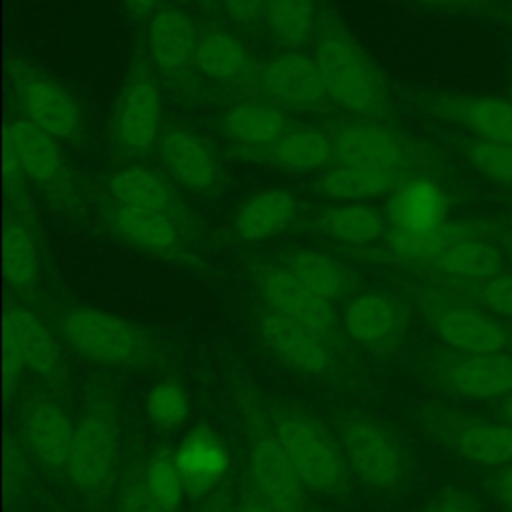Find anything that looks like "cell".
<instances>
[{"instance_id":"1","label":"cell","mask_w":512,"mask_h":512,"mask_svg":"<svg viewBox=\"0 0 512 512\" xmlns=\"http://www.w3.org/2000/svg\"><path fill=\"white\" fill-rule=\"evenodd\" d=\"M420 310L432 332L456 352H512V328L466 296L438 284L418 290Z\"/></svg>"},{"instance_id":"2","label":"cell","mask_w":512,"mask_h":512,"mask_svg":"<svg viewBox=\"0 0 512 512\" xmlns=\"http://www.w3.org/2000/svg\"><path fill=\"white\" fill-rule=\"evenodd\" d=\"M314 58L324 80L326 96L332 102L356 114H368L380 106V76L366 52L344 28L326 22L316 32Z\"/></svg>"},{"instance_id":"3","label":"cell","mask_w":512,"mask_h":512,"mask_svg":"<svg viewBox=\"0 0 512 512\" xmlns=\"http://www.w3.org/2000/svg\"><path fill=\"white\" fill-rule=\"evenodd\" d=\"M118 472V420L106 396H94L80 418L66 464L72 484L88 498L110 492Z\"/></svg>"},{"instance_id":"4","label":"cell","mask_w":512,"mask_h":512,"mask_svg":"<svg viewBox=\"0 0 512 512\" xmlns=\"http://www.w3.org/2000/svg\"><path fill=\"white\" fill-rule=\"evenodd\" d=\"M272 430L306 488L334 494L344 486L342 448L314 418L298 410H284L272 420Z\"/></svg>"},{"instance_id":"5","label":"cell","mask_w":512,"mask_h":512,"mask_svg":"<svg viewBox=\"0 0 512 512\" xmlns=\"http://www.w3.org/2000/svg\"><path fill=\"white\" fill-rule=\"evenodd\" d=\"M426 430L454 456L498 468L512 462V424L432 406L422 412Z\"/></svg>"},{"instance_id":"6","label":"cell","mask_w":512,"mask_h":512,"mask_svg":"<svg viewBox=\"0 0 512 512\" xmlns=\"http://www.w3.org/2000/svg\"><path fill=\"white\" fill-rule=\"evenodd\" d=\"M62 330L76 352L100 364H136L150 354L142 330L100 308L78 306L68 310L62 318Z\"/></svg>"},{"instance_id":"7","label":"cell","mask_w":512,"mask_h":512,"mask_svg":"<svg viewBox=\"0 0 512 512\" xmlns=\"http://www.w3.org/2000/svg\"><path fill=\"white\" fill-rule=\"evenodd\" d=\"M338 440L344 460L368 486L392 488L406 470L402 446L378 420L364 414H348L338 422Z\"/></svg>"},{"instance_id":"8","label":"cell","mask_w":512,"mask_h":512,"mask_svg":"<svg viewBox=\"0 0 512 512\" xmlns=\"http://www.w3.org/2000/svg\"><path fill=\"white\" fill-rule=\"evenodd\" d=\"M248 466L258 496L280 512H302L304 482L278 442L272 424L256 410L246 414Z\"/></svg>"},{"instance_id":"9","label":"cell","mask_w":512,"mask_h":512,"mask_svg":"<svg viewBox=\"0 0 512 512\" xmlns=\"http://www.w3.org/2000/svg\"><path fill=\"white\" fill-rule=\"evenodd\" d=\"M432 374L444 390L458 398H506L512 394V352H438L432 358Z\"/></svg>"},{"instance_id":"10","label":"cell","mask_w":512,"mask_h":512,"mask_svg":"<svg viewBox=\"0 0 512 512\" xmlns=\"http://www.w3.org/2000/svg\"><path fill=\"white\" fill-rule=\"evenodd\" d=\"M162 126L160 90L146 68H136L126 78L114 108L112 132L124 152H142L150 148Z\"/></svg>"},{"instance_id":"11","label":"cell","mask_w":512,"mask_h":512,"mask_svg":"<svg viewBox=\"0 0 512 512\" xmlns=\"http://www.w3.org/2000/svg\"><path fill=\"white\" fill-rule=\"evenodd\" d=\"M4 142L12 148L26 180L34 182L54 200H72V182L56 138L30 120H12L6 126Z\"/></svg>"},{"instance_id":"12","label":"cell","mask_w":512,"mask_h":512,"mask_svg":"<svg viewBox=\"0 0 512 512\" xmlns=\"http://www.w3.org/2000/svg\"><path fill=\"white\" fill-rule=\"evenodd\" d=\"M10 78L26 120L56 140L72 138L80 130V110L76 102L52 80L40 76L16 56L10 60Z\"/></svg>"},{"instance_id":"13","label":"cell","mask_w":512,"mask_h":512,"mask_svg":"<svg viewBox=\"0 0 512 512\" xmlns=\"http://www.w3.org/2000/svg\"><path fill=\"white\" fill-rule=\"evenodd\" d=\"M260 338L268 350L294 370L320 374L332 366V350L324 334L298 324L266 306L258 318Z\"/></svg>"},{"instance_id":"14","label":"cell","mask_w":512,"mask_h":512,"mask_svg":"<svg viewBox=\"0 0 512 512\" xmlns=\"http://www.w3.org/2000/svg\"><path fill=\"white\" fill-rule=\"evenodd\" d=\"M258 82L274 100L290 108H310L326 98L324 80L314 54L288 50L270 58L260 70Z\"/></svg>"},{"instance_id":"15","label":"cell","mask_w":512,"mask_h":512,"mask_svg":"<svg viewBox=\"0 0 512 512\" xmlns=\"http://www.w3.org/2000/svg\"><path fill=\"white\" fill-rule=\"evenodd\" d=\"M174 458L184 492L192 500L206 498L224 478L230 464V452L224 440L208 424H198L188 430L174 450Z\"/></svg>"},{"instance_id":"16","label":"cell","mask_w":512,"mask_h":512,"mask_svg":"<svg viewBox=\"0 0 512 512\" xmlns=\"http://www.w3.org/2000/svg\"><path fill=\"white\" fill-rule=\"evenodd\" d=\"M266 306L298 324H304L324 336L332 332L334 310L330 300L312 292L286 266L272 268L260 282Z\"/></svg>"},{"instance_id":"17","label":"cell","mask_w":512,"mask_h":512,"mask_svg":"<svg viewBox=\"0 0 512 512\" xmlns=\"http://www.w3.org/2000/svg\"><path fill=\"white\" fill-rule=\"evenodd\" d=\"M336 164L398 172L404 164V144L396 132L378 124H348L334 136Z\"/></svg>"},{"instance_id":"18","label":"cell","mask_w":512,"mask_h":512,"mask_svg":"<svg viewBox=\"0 0 512 512\" xmlns=\"http://www.w3.org/2000/svg\"><path fill=\"white\" fill-rule=\"evenodd\" d=\"M448 216L446 192L430 178H412L394 188L386 218L392 230L422 232L430 230Z\"/></svg>"},{"instance_id":"19","label":"cell","mask_w":512,"mask_h":512,"mask_svg":"<svg viewBox=\"0 0 512 512\" xmlns=\"http://www.w3.org/2000/svg\"><path fill=\"white\" fill-rule=\"evenodd\" d=\"M24 436L32 452L50 468H64L70 458L76 426L62 408L48 400H34L24 412Z\"/></svg>"},{"instance_id":"20","label":"cell","mask_w":512,"mask_h":512,"mask_svg":"<svg viewBox=\"0 0 512 512\" xmlns=\"http://www.w3.org/2000/svg\"><path fill=\"white\" fill-rule=\"evenodd\" d=\"M4 336L14 342L26 368L42 378H52L60 366L58 344L42 318L22 304H10L4 312Z\"/></svg>"},{"instance_id":"21","label":"cell","mask_w":512,"mask_h":512,"mask_svg":"<svg viewBox=\"0 0 512 512\" xmlns=\"http://www.w3.org/2000/svg\"><path fill=\"white\" fill-rule=\"evenodd\" d=\"M344 328L360 344H388L402 332L404 312L390 294L366 292L348 302Z\"/></svg>"},{"instance_id":"22","label":"cell","mask_w":512,"mask_h":512,"mask_svg":"<svg viewBox=\"0 0 512 512\" xmlns=\"http://www.w3.org/2000/svg\"><path fill=\"white\" fill-rule=\"evenodd\" d=\"M108 218L116 234L138 248L156 254L178 250V228L172 214L114 202Z\"/></svg>"},{"instance_id":"23","label":"cell","mask_w":512,"mask_h":512,"mask_svg":"<svg viewBox=\"0 0 512 512\" xmlns=\"http://www.w3.org/2000/svg\"><path fill=\"white\" fill-rule=\"evenodd\" d=\"M438 110L482 140L512 144V100L498 96H456L444 100Z\"/></svg>"},{"instance_id":"24","label":"cell","mask_w":512,"mask_h":512,"mask_svg":"<svg viewBox=\"0 0 512 512\" xmlns=\"http://www.w3.org/2000/svg\"><path fill=\"white\" fill-rule=\"evenodd\" d=\"M502 252L500 246L488 240L486 232L468 236L452 244L442 252L430 268L442 280H482L502 272Z\"/></svg>"},{"instance_id":"25","label":"cell","mask_w":512,"mask_h":512,"mask_svg":"<svg viewBox=\"0 0 512 512\" xmlns=\"http://www.w3.org/2000/svg\"><path fill=\"white\" fill-rule=\"evenodd\" d=\"M196 30L192 20L176 8L158 10L148 28V48L152 60L168 72L184 68L194 60Z\"/></svg>"},{"instance_id":"26","label":"cell","mask_w":512,"mask_h":512,"mask_svg":"<svg viewBox=\"0 0 512 512\" xmlns=\"http://www.w3.org/2000/svg\"><path fill=\"white\" fill-rule=\"evenodd\" d=\"M160 156L166 168L188 188L208 190L218 170L210 150L190 132L168 130L160 136Z\"/></svg>"},{"instance_id":"27","label":"cell","mask_w":512,"mask_h":512,"mask_svg":"<svg viewBox=\"0 0 512 512\" xmlns=\"http://www.w3.org/2000/svg\"><path fill=\"white\" fill-rule=\"evenodd\" d=\"M296 216V200L288 190L270 188L254 194L242 204L234 226L240 238L258 242L278 236Z\"/></svg>"},{"instance_id":"28","label":"cell","mask_w":512,"mask_h":512,"mask_svg":"<svg viewBox=\"0 0 512 512\" xmlns=\"http://www.w3.org/2000/svg\"><path fill=\"white\" fill-rule=\"evenodd\" d=\"M480 232H482V228L476 222L446 220V222H442L430 230H422V232L392 230L388 236V246H390V252L402 262L430 266L452 244H456L462 238L480 234Z\"/></svg>"},{"instance_id":"29","label":"cell","mask_w":512,"mask_h":512,"mask_svg":"<svg viewBox=\"0 0 512 512\" xmlns=\"http://www.w3.org/2000/svg\"><path fill=\"white\" fill-rule=\"evenodd\" d=\"M194 66L218 82H242L252 72V60L244 44L226 30L204 32L194 50Z\"/></svg>"},{"instance_id":"30","label":"cell","mask_w":512,"mask_h":512,"mask_svg":"<svg viewBox=\"0 0 512 512\" xmlns=\"http://www.w3.org/2000/svg\"><path fill=\"white\" fill-rule=\"evenodd\" d=\"M386 212L364 202H344L326 208L318 216V230L338 242L368 244L386 230Z\"/></svg>"},{"instance_id":"31","label":"cell","mask_w":512,"mask_h":512,"mask_svg":"<svg viewBox=\"0 0 512 512\" xmlns=\"http://www.w3.org/2000/svg\"><path fill=\"white\" fill-rule=\"evenodd\" d=\"M224 130L238 144L252 148H268L288 128L284 114L278 112L274 106L244 100L236 102L226 110Z\"/></svg>"},{"instance_id":"32","label":"cell","mask_w":512,"mask_h":512,"mask_svg":"<svg viewBox=\"0 0 512 512\" xmlns=\"http://www.w3.org/2000/svg\"><path fill=\"white\" fill-rule=\"evenodd\" d=\"M270 158L282 168L312 172L324 168L334 158L332 136L314 128L286 130L268 146Z\"/></svg>"},{"instance_id":"33","label":"cell","mask_w":512,"mask_h":512,"mask_svg":"<svg viewBox=\"0 0 512 512\" xmlns=\"http://www.w3.org/2000/svg\"><path fill=\"white\" fill-rule=\"evenodd\" d=\"M398 172L362 168L350 164H336L318 178L322 194L342 202H364L396 186Z\"/></svg>"},{"instance_id":"34","label":"cell","mask_w":512,"mask_h":512,"mask_svg":"<svg viewBox=\"0 0 512 512\" xmlns=\"http://www.w3.org/2000/svg\"><path fill=\"white\" fill-rule=\"evenodd\" d=\"M108 194L116 204L140 206L172 214L174 194L170 186L144 166H126L108 180Z\"/></svg>"},{"instance_id":"35","label":"cell","mask_w":512,"mask_h":512,"mask_svg":"<svg viewBox=\"0 0 512 512\" xmlns=\"http://www.w3.org/2000/svg\"><path fill=\"white\" fill-rule=\"evenodd\" d=\"M2 268L8 284L30 290L38 276V254L30 230L20 220H6L2 232Z\"/></svg>"},{"instance_id":"36","label":"cell","mask_w":512,"mask_h":512,"mask_svg":"<svg viewBox=\"0 0 512 512\" xmlns=\"http://www.w3.org/2000/svg\"><path fill=\"white\" fill-rule=\"evenodd\" d=\"M284 266L312 292L330 302L348 286V272L344 264L320 252H294L286 258Z\"/></svg>"},{"instance_id":"37","label":"cell","mask_w":512,"mask_h":512,"mask_svg":"<svg viewBox=\"0 0 512 512\" xmlns=\"http://www.w3.org/2000/svg\"><path fill=\"white\" fill-rule=\"evenodd\" d=\"M316 20L314 0H266V22L282 46L306 44L316 34Z\"/></svg>"},{"instance_id":"38","label":"cell","mask_w":512,"mask_h":512,"mask_svg":"<svg viewBox=\"0 0 512 512\" xmlns=\"http://www.w3.org/2000/svg\"><path fill=\"white\" fill-rule=\"evenodd\" d=\"M144 482L150 496L164 512H178L186 492L172 450L160 448L150 454L144 464Z\"/></svg>"},{"instance_id":"39","label":"cell","mask_w":512,"mask_h":512,"mask_svg":"<svg viewBox=\"0 0 512 512\" xmlns=\"http://www.w3.org/2000/svg\"><path fill=\"white\" fill-rule=\"evenodd\" d=\"M442 286L466 296L498 318L512 320V272H498L482 280H442Z\"/></svg>"},{"instance_id":"40","label":"cell","mask_w":512,"mask_h":512,"mask_svg":"<svg viewBox=\"0 0 512 512\" xmlns=\"http://www.w3.org/2000/svg\"><path fill=\"white\" fill-rule=\"evenodd\" d=\"M146 412L158 430L178 428L188 416L186 390L176 380L158 382L146 398Z\"/></svg>"},{"instance_id":"41","label":"cell","mask_w":512,"mask_h":512,"mask_svg":"<svg viewBox=\"0 0 512 512\" xmlns=\"http://www.w3.org/2000/svg\"><path fill=\"white\" fill-rule=\"evenodd\" d=\"M466 156L488 180L512 186V144L476 138L466 148Z\"/></svg>"},{"instance_id":"42","label":"cell","mask_w":512,"mask_h":512,"mask_svg":"<svg viewBox=\"0 0 512 512\" xmlns=\"http://www.w3.org/2000/svg\"><path fill=\"white\" fill-rule=\"evenodd\" d=\"M118 512H164L146 488L144 464H134L124 474L118 492Z\"/></svg>"},{"instance_id":"43","label":"cell","mask_w":512,"mask_h":512,"mask_svg":"<svg viewBox=\"0 0 512 512\" xmlns=\"http://www.w3.org/2000/svg\"><path fill=\"white\" fill-rule=\"evenodd\" d=\"M28 486V466L22 448L10 438H4V488L6 496L18 498Z\"/></svg>"},{"instance_id":"44","label":"cell","mask_w":512,"mask_h":512,"mask_svg":"<svg viewBox=\"0 0 512 512\" xmlns=\"http://www.w3.org/2000/svg\"><path fill=\"white\" fill-rule=\"evenodd\" d=\"M228 18L242 28H252L266 20V0H222Z\"/></svg>"},{"instance_id":"45","label":"cell","mask_w":512,"mask_h":512,"mask_svg":"<svg viewBox=\"0 0 512 512\" xmlns=\"http://www.w3.org/2000/svg\"><path fill=\"white\" fill-rule=\"evenodd\" d=\"M24 368H26V362H24L22 354L18 352L14 342L4 336V346H2V384H4L6 396L16 390L20 374H22Z\"/></svg>"},{"instance_id":"46","label":"cell","mask_w":512,"mask_h":512,"mask_svg":"<svg viewBox=\"0 0 512 512\" xmlns=\"http://www.w3.org/2000/svg\"><path fill=\"white\" fill-rule=\"evenodd\" d=\"M426 512H482L480 504L464 490L442 492Z\"/></svg>"},{"instance_id":"47","label":"cell","mask_w":512,"mask_h":512,"mask_svg":"<svg viewBox=\"0 0 512 512\" xmlns=\"http://www.w3.org/2000/svg\"><path fill=\"white\" fill-rule=\"evenodd\" d=\"M2 172H4V188L10 198L20 200L24 198V172L12 152V148L4 142V162H2Z\"/></svg>"},{"instance_id":"48","label":"cell","mask_w":512,"mask_h":512,"mask_svg":"<svg viewBox=\"0 0 512 512\" xmlns=\"http://www.w3.org/2000/svg\"><path fill=\"white\" fill-rule=\"evenodd\" d=\"M488 488L496 502L508 512H512V462L494 468L488 480Z\"/></svg>"},{"instance_id":"49","label":"cell","mask_w":512,"mask_h":512,"mask_svg":"<svg viewBox=\"0 0 512 512\" xmlns=\"http://www.w3.org/2000/svg\"><path fill=\"white\" fill-rule=\"evenodd\" d=\"M236 512H280V510L262 498H252V500H246Z\"/></svg>"},{"instance_id":"50","label":"cell","mask_w":512,"mask_h":512,"mask_svg":"<svg viewBox=\"0 0 512 512\" xmlns=\"http://www.w3.org/2000/svg\"><path fill=\"white\" fill-rule=\"evenodd\" d=\"M124 4H126L136 16H148V14L156 8L158 0H124Z\"/></svg>"},{"instance_id":"51","label":"cell","mask_w":512,"mask_h":512,"mask_svg":"<svg viewBox=\"0 0 512 512\" xmlns=\"http://www.w3.org/2000/svg\"><path fill=\"white\" fill-rule=\"evenodd\" d=\"M498 418L504 420V422H508V424H512V394L506 396V398H502L500 408H498Z\"/></svg>"},{"instance_id":"52","label":"cell","mask_w":512,"mask_h":512,"mask_svg":"<svg viewBox=\"0 0 512 512\" xmlns=\"http://www.w3.org/2000/svg\"><path fill=\"white\" fill-rule=\"evenodd\" d=\"M198 512H234V510L226 502H222V500H210Z\"/></svg>"},{"instance_id":"53","label":"cell","mask_w":512,"mask_h":512,"mask_svg":"<svg viewBox=\"0 0 512 512\" xmlns=\"http://www.w3.org/2000/svg\"><path fill=\"white\" fill-rule=\"evenodd\" d=\"M506 250L510 252V256H512V236H508L506 238Z\"/></svg>"},{"instance_id":"54","label":"cell","mask_w":512,"mask_h":512,"mask_svg":"<svg viewBox=\"0 0 512 512\" xmlns=\"http://www.w3.org/2000/svg\"><path fill=\"white\" fill-rule=\"evenodd\" d=\"M510 100H512V70H510Z\"/></svg>"},{"instance_id":"55","label":"cell","mask_w":512,"mask_h":512,"mask_svg":"<svg viewBox=\"0 0 512 512\" xmlns=\"http://www.w3.org/2000/svg\"><path fill=\"white\" fill-rule=\"evenodd\" d=\"M470 2H490V0H470Z\"/></svg>"}]
</instances>
